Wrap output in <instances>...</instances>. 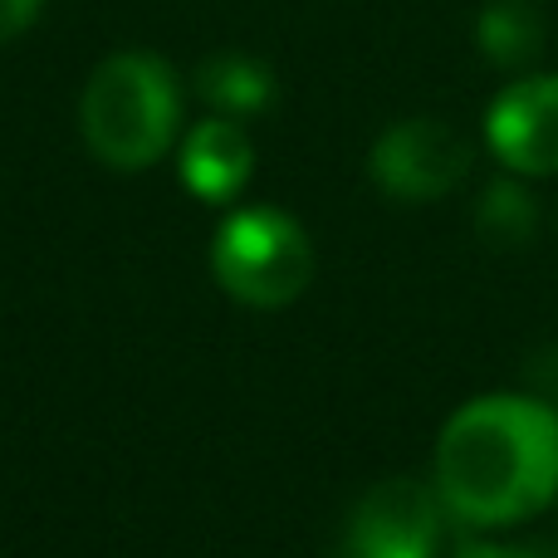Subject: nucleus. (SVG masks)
I'll return each instance as SVG.
<instances>
[{"mask_svg": "<svg viewBox=\"0 0 558 558\" xmlns=\"http://www.w3.org/2000/svg\"><path fill=\"white\" fill-rule=\"evenodd\" d=\"M432 485L465 530H510L558 500V407L530 392L461 402L436 436Z\"/></svg>", "mask_w": 558, "mask_h": 558, "instance_id": "nucleus-1", "label": "nucleus"}, {"mask_svg": "<svg viewBox=\"0 0 558 558\" xmlns=\"http://www.w3.org/2000/svg\"><path fill=\"white\" fill-rule=\"evenodd\" d=\"M84 147L113 172H143L182 143V78L162 54L118 49L98 59L78 98Z\"/></svg>", "mask_w": 558, "mask_h": 558, "instance_id": "nucleus-2", "label": "nucleus"}, {"mask_svg": "<svg viewBox=\"0 0 558 558\" xmlns=\"http://www.w3.org/2000/svg\"><path fill=\"white\" fill-rule=\"evenodd\" d=\"M211 275L241 304L284 308L314 279V245L304 226L279 206H241L216 226Z\"/></svg>", "mask_w": 558, "mask_h": 558, "instance_id": "nucleus-3", "label": "nucleus"}, {"mask_svg": "<svg viewBox=\"0 0 558 558\" xmlns=\"http://www.w3.org/2000/svg\"><path fill=\"white\" fill-rule=\"evenodd\" d=\"M367 172L392 202H441L471 172V143L441 118H402L373 143Z\"/></svg>", "mask_w": 558, "mask_h": 558, "instance_id": "nucleus-4", "label": "nucleus"}, {"mask_svg": "<svg viewBox=\"0 0 558 558\" xmlns=\"http://www.w3.org/2000/svg\"><path fill=\"white\" fill-rule=\"evenodd\" d=\"M446 505L436 485L383 481L353 505L343 558H436L446 534Z\"/></svg>", "mask_w": 558, "mask_h": 558, "instance_id": "nucleus-5", "label": "nucleus"}, {"mask_svg": "<svg viewBox=\"0 0 558 558\" xmlns=\"http://www.w3.org/2000/svg\"><path fill=\"white\" fill-rule=\"evenodd\" d=\"M485 147L520 182L558 177V74H520L485 108Z\"/></svg>", "mask_w": 558, "mask_h": 558, "instance_id": "nucleus-6", "label": "nucleus"}, {"mask_svg": "<svg viewBox=\"0 0 558 558\" xmlns=\"http://www.w3.org/2000/svg\"><path fill=\"white\" fill-rule=\"evenodd\" d=\"M177 172L182 186L206 206H231L245 192L255 172V147L251 133L241 128V118L206 113L177 143Z\"/></svg>", "mask_w": 558, "mask_h": 558, "instance_id": "nucleus-7", "label": "nucleus"}, {"mask_svg": "<svg viewBox=\"0 0 558 558\" xmlns=\"http://www.w3.org/2000/svg\"><path fill=\"white\" fill-rule=\"evenodd\" d=\"M196 94L221 118H255L275 104V69L255 54H211L196 69Z\"/></svg>", "mask_w": 558, "mask_h": 558, "instance_id": "nucleus-8", "label": "nucleus"}, {"mask_svg": "<svg viewBox=\"0 0 558 558\" xmlns=\"http://www.w3.org/2000/svg\"><path fill=\"white\" fill-rule=\"evenodd\" d=\"M544 45V25L534 5L524 0H490L481 10V49L490 64L500 69H524Z\"/></svg>", "mask_w": 558, "mask_h": 558, "instance_id": "nucleus-9", "label": "nucleus"}, {"mask_svg": "<svg viewBox=\"0 0 558 558\" xmlns=\"http://www.w3.org/2000/svg\"><path fill=\"white\" fill-rule=\"evenodd\" d=\"M481 231L500 245H520L534 235V202L520 182H495L490 192L481 196Z\"/></svg>", "mask_w": 558, "mask_h": 558, "instance_id": "nucleus-10", "label": "nucleus"}, {"mask_svg": "<svg viewBox=\"0 0 558 558\" xmlns=\"http://www.w3.org/2000/svg\"><path fill=\"white\" fill-rule=\"evenodd\" d=\"M39 15H45V0H0V45H15L20 35H29Z\"/></svg>", "mask_w": 558, "mask_h": 558, "instance_id": "nucleus-11", "label": "nucleus"}, {"mask_svg": "<svg viewBox=\"0 0 558 558\" xmlns=\"http://www.w3.org/2000/svg\"><path fill=\"white\" fill-rule=\"evenodd\" d=\"M451 558H534V554H524V549H514V544H495V539H471V544H461Z\"/></svg>", "mask_w": 558, "mask_h": 558, "instance_id": "nucleus-12", "label": "nucleus"}]
</instances>
